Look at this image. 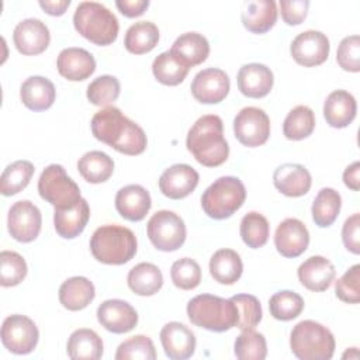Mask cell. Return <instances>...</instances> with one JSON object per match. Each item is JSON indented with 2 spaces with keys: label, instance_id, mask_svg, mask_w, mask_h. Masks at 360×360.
I'll list each match as a JSON object with an SVG mask.
<instances>
[{
  "label": "cell",
  "instance_id": "obj_5",
  "mask_svg": "<svg viewBox=\"0 0 360 360\" xmlns=\"http://www.w3.org/2000/svg\"><path fill=\"white\" fill-rule=\"evenodd\" d=\"M187 315L191 323L211 332H225L236 326L238 308L229 298L211 294H200L187 304Z\"/></svg>",
  "mask_w": 360,
  "mask_h": 360
},
{
  "label": "cell",
  "instance_id": "obj_17",
  "mask_svg": "<svg viewBox=\"0 0 360 360\" xmlns=\"http://www.w3.org/2000/svg\"><path fill=\"white\" fill-rule=\"evenodd\" d=\"M97 321L112 333H127L138 323L135 308L124 300H107L97 308Z\"/></svg>",
  "mask_w": 360,
  "mask_h": 360
},
{
  "label": "cell",
  "instance_id": "obj_37",
  "mask_svg": "<svg viewBox=\"0 0 360 360\" xmlns=\"http://www.w3.org/2000/svg\"><path fill=\"white\" fill-rule=\"evenodd\" d=\"M340 207H342V197L336 190L330 187L321 188L311 208L312 219L315 225H318L319 228L330 226L336 221L340 212Z\"/></svg>",
  "mask_w": 360,
  "mask_h": 360
},
{
  "label": "cell",
  "instance_id": "obj_42",
  "mask_svg": "<svg viewBox=\"0 0 360 360\" xmlns=\"http://www.w3.org/2000/svg\"><path fill=\"white\" fill-rule=\"evenodd\" d=\"M235 356L239 360H263L267 356L266 338L255 329H245L235 340Z\"/></svg>",
  "mask_w": 360,
  "mask_h": 360
},
{
  "label": "cell",
  "instance_id": "obj_36",
  "mask_svg": "<svg viewBox=\"0 0 360 360\" xmlns=\"http://www.w3.org/2000/svg\"><path fill=\"white\" fill-rule=\"evenodd\" d=\"M159 42V28L152 21H138L132 24L124 38L125 49L135 55L150 52Z\"/></svg>",
  "mask_w": 360,
  "mask_h": 360
},
{
  "label": "cell",
  "instance_id": "obj_26",
  "mask_svg": "<svg viewBox=\"0 0 360 360\" xmlns=\"http://www.w3.org/2000/svg\"><path fill=\"white\" fill-rule=\"evenodd\" d=\"M356 98L346 90L332 91L323 104V117L332 128L349 127L356 117Z\"/></svg>",
  "mask_w": 360,
  "mask_h": 360
},
{
  "label": "cell",
  "instance_id": "obj_18",
  "mask_svg": "<svg viewBox=\"0 0 360 360\" xmlns=\"http://www.w3.org/2000/svg\"><path fill=\"white\" fill-rule=\"evenodd\" d=\"M200 176L194 167L177 163L167 167L159 177V188L163 195L172 200H181L197 187Z\"/></svg>",
  "mask_w": 360,
  "mask_h": 360
},
{
  "label": "cell",
  "instance_id": "obj_33",
  "mask_svg": "<svg viewBox=\"0 0 360 360\" xmlns=\"http://www.w3.org/2000/svg\"><path fill=\"white\" fill-rule=\"evenodd\" d=\"M190 66L180 59L173 51H166L158 55L152 63V72L155 79L166 86L180 84L187 73Z\"/></svg>",
  "mask_w": 360,
  "mask_h": 360
},
{
  "label": "cell",
  "instance_id": "obj_30",
  "mask_svg": "<svg viewBox=\"0 0 360 360\" xmlns=\"http://www.w3.org/2000/svg\"><path fill=\"white\" fill-rule=\"evenodd\" d=\"M243 271V263L238 252L232 249H219L210 259V273L219 284H235Z\"/></svg>",
  "mask_w": 360,
  "mask_h": 360
},
{
  "label": "cell",
  "instance_id": "obj_20",
  "mask_svg": "<svg viewBox=\"0 0 360 360\" xmlns=\"http://www.w3.org/2000/svg\"><path fill=\"white\" fill-rule=\"evenodd\" d=\"M56 68L60 76L70 82H82L96 70L94 56L83 48H65L59 52Z\"/></svg>",
  "mask_w": 360,
  "mask_h": 360
},
{
  "label": "cell",
  "instance_id": "obj_24",
  "mask_svg": "<svg viewBox=\"0 0 360 360\" xmlns=\"http://www.w3.org/2000/svg\"><path fill=\"white\" fill-rule=\"evenodd\" d=\"M274 76L270 68L263 63H246L238 72V89L250 98L267 96L273 87Z\"/></svg>",
  "mask_w": 360,
  "mask_h": 360
},
{
  "label": "cell",
  "instance_id": "obj_43",
  "mask_svg": "<svg viewBox=\"0 0 360 360\" xmlns=\"http://www.w3.org/2000/svg\"><path fill=\"white\" fill-rule=\"evenodd\" d=\"M120 90H121V86L115 76L103 75L96 77L87 86L86 96L89 101L94 105L110 107V104H112L118 98Z\"/></svg>",
  "mask_w": 360,
  "mask_h": 360
},
{
  "label": "cell",
  "instance_id": "obj_29",
  "mask_svg": "<svg viewBox=\"0 0 360 360\" xmlns=\"http://www.w3.org/2000/svg\"><path fill=\"white\" fill-rule=\"evenodd\" d=\"M59 301L69 311L84 309L96 297L94 284L83 276H75L59 287Z\"/></svg>",
  "mask_w": 360,
  "mask_h": 360
},
{
  "label": "cell",
  "instance_id": "obj_49",
  "mask_svg": "<svg viewBox=\"0 0 360 360\" xmlns=\"http://www.w3.org/2000/svg\"><path fill=\"white\" fill-rule=\"evenodd\" d=\"M336 60L346 72L357 73L360 70V37L350 35L340 41L336 51Z\"/></svg>",
  "mask_w": 360,
  "mask_h": 360
},
{
  "label": "cell",
  "instance_id": "obj_12",
  "mask_svg": "<svg viewBox=\"0 0 360 360\" xmlns=\"http://www.w3.org/2000/svg\"><path fill=\"white\" fill-rule=\"evenodd\" d=\"M42 217L39 208L28 201L20 200L14 202L7 215L8 233L21 243H28L37 239L41 232Z\"/></svg>",
  "mask_w": 360,
  "mask_h": 360
},
{
  "label": "cell",
  "instance_id": "obj_13",
  "mask_svg": "<svg viewBox=\"0 0 360 360\" xmlns=\"http://www.w3.org/2000/svg\"><path fill=\"white\" fill-rule=\"evenodd\" d=\"M330 51V44L328 37L315 30H307L301 34H298L291 45H290V53L292 59L305 68H314L318 65H322Z\"/></svg>",
  "mask_w": 360,
  "mask_h": 360
},
{
  "label": "cell",
  "instance_id": "obj_38",
  "mask_svg": "<svg viewBox=\"0 0 360 360\" xmlns=\"http://www.w3.org/2000/svg\"><path fill=\"white\" fill-rule=\"evenodd\" d=\"M34 172L35 167L28 160H15L10 163L1 173L0 193L6 197L18 194L28 186Z\"/></svg>",
  "mask_w": 360,
  "mask_h": 360
},
{
  "label": "cell",
  "instance_id": "obj_34",
  "mask_svg": "<svg viewBox=\"0 0 360 360\" xmlns=\"http://www.w3.org/2000/svg\"><path fill=\"white\" fill-rule=\"evenodd\" d=\"M77 170L89 183H104L114 172V160L101 150H90L79 159Z\"/></svg>",
  "mask_w": 360,
  "mask_h": 360
},
{
  "label": "cell",
  "instance_id": "obj_16",
  "mask_svg": "<svg viewBox=\"0 0 360 360\" xmlns=\"http://www.w3.org/2000/svg\"><path fill=\"white\" fill-rule=\"evenodd\" d=\"M309 245V232L302 221L285 218L274 233V246L284 257H298Z\"/></svg>",
  "mask_w": 360,
  "mask_h": 360
},
{
  "label": "cell",
  "instance_id": "obj_35",
  "mask_svg": "<svg viewBox=\"0 0 360 360\" xmlns=\"http://www.w3.org/2000/svg\"><path fill=\"white\" fill-rule=\"evenodd\" d=\"M170 51L191 68L207 59L210 53V44L202 34L186 32L176 38Z\"/></svg>",
  "mask_w": 360,
  "mask_h": 360
},
{
  "label": "cell",
  "instance_id": "obj_32",
  "mask_svg": "<svg viewBox=\"0 0 360 360\" xmlns=\"http://www.w3.org/2000/svg\"><path fill=\"white\" fill-rule=\"evenodd\" d=\"M66 352L72 360H97L103 356V340L93 329H76L68 339Z\"/></svg>",
  "mask_w": 360,
  "mask_h": 360
},
{
  "label": "cell",
  "instance_id": "obj_55",
  "mask_svg": "<svg viewBox=\"0 0 360 360\" xmlns=\"http://www.w3.org/2000/svg\"><path fill=\"white\" fill-rule=\"evenodd\" d=\"M342 357H343V359H347V357H349V359H357V357H359V352H357L356 347H350V352L346 350Z\"/></svg>",
  "mask_w": 360,
  "mask_h": 360
},
{
  "label": "cell",
  "instance_id": "obj_28",
  "mask_svg": "<svg viewBox=\"0 0 360 360\" xmlns=\"http://www.w3.org/2000/svg\"><path fill=\"white\" fill-rule=\"evenodd\" d=\"M277 6L273 0L248 1L242 10V24L253 34H264L277 21Z\"/></svg>",
  "mask_w": 360,
  "mask_h": 360
},
{
  "label": "cell",
  "instance_id": "obj_9",
  "mask_svg": "<svg viewBox=\"0 0 360 360\" xmlns=\"http://www.w3.org/2000/svg\"><path fill=\"white\" fill-rule=\"evenodd\" d=\"M148 238L152 245L162 252H174L186 240L184 221L173 211L160 210L155 212L146 224Z\"/></svg>",
  "mask_w": 360,
  "mask_h": 360
},
{
  "label": "cell",
  "instance_id": "obj_19",
  "mask_svg": "<svg viewBox=\"0 0 360 360\" xmlns=\"http://www.w3.org/2000/svg\"><path fill=\"white\" fill-rule=\"evenodd\" d=\"M160 342L166 356L172 360H186L195 352V336L180 322H169L160 330Z\"/></svg>",
  "mask_w": 360,
  "mask_h": 360
},
{
  "label": "cell",
  "instance_id": "obj_10",
  "mask_svg": "<svg viewBox=\"0 0 360 360\" xmlns=\"http://www.w3.org/2000/svg\"><path fill=\"white\" fill-rule=\"evenodd\" d=\"M39 332L32 319L14 314L7 316L1 325L3 346L14 354H28L38 343Z\"/></svg>",
  "mask_w": 360,
  "mask_h": 360
},
{
  "label": "cell",
  "instance_id": "obj_31",
  "mask_svg": "<svg viewBox=\"0 0 360 360\" xmlns=\"http://www.w3.org/2000/svg\"><path fill=\"white\" fill-rule=\"evenodd\" d=\"M127 283L136 295L150 297L162 288L163 274L156 264L143 262L129 270Z\"/></svg>",
  "mask_w": 360,
  "mask_h": 360
},
{
  "label": "cell",
  "instance_id": "obj_53",
  "mask_svg": "<svg viewBox=\"0 0 360 360\" xmlns=\"http://www.w3.org/2000/svg\"><path fill=\"white\" fill-rule=\"evenodd\" d=\"M343 181L346 187H349L353 191H357L360 188V163L353 162L350 166L346 167L343 172Z\"/></svg>",
  "mask_w": 360,
  "mask_h": 360
},
{
  "label": "cell",
  "instance_id": "obj_50",
  "mask_svg": "<svg viewBox=\"0 0 360 360\" xmlns=\"http://www.w3.org/2000/svg\"><path fill=\"white\" fill-rule=\"evenodd\" d=\"M280 13L285 24L298 25L301 24L307 14L309 1L308 0H280Z\"/></svg>",
  "mask_w": 360,
  "mask_h": 360
},
{
  "label": "cell",
  "instance_id": "obj_6",
  "mask_svg": "<svg viewBox=\"0 0 360 360\" xmlns=\"http://www.w3.org/2000/svg\"><path fill=\"white\" fill-rule=\"evenodd\" d=\"M290 347L300 360H329L335 353V338L326 326L307 319L292 328Z\"/></svg>",
  "mask_w": 360,
  "mask_h": 360
},
{
  "label": "cell",
  "instance_id": "obj_23",
  "mask_svg": "<svg viewBox=\"0 0 360 360\" xmlns=\"http://www.w3.org/2000/svg\"><path fill=\"white\" fill-rule=\"evenodd\" d=\"M273 184L287 197H301L309 191L312 179L305 166L298 163H284L274 170Z\"/></svg>",
  "mask_w": 360,
  "mask_h": 360
},
{
  "label": "cell",
  "instance_id": "obj_15",
  "mask_svg": "<svg viewBox=\"0 0 360 360\" xmlns=\"http://www.w3.org/2000/svg\"><path fill=\"white\" fill-rule=\"evenodd\" d=\"M13 41L17 51L22 55H39L49 42L51 34L45 22L38 18H25L20 21L13 31Z\"/></svg>",
  "mask_w": 360,
  "mask_h": 360
},
{
  "label": "cell",
  "instance_id": "obj_8",
  "mask_svg": "<svg viewBox=\"0 0 360 360\" xmlns=\"http://www.w3.org/2000/svg\"><path fill=\"white\" fill-rule=\"evenodd\" d=\"M38 193L46 202L60 210L72 208L82 200L79 186L66 174L63 166L56 163L49 165L41 173Z\"/></svg>",
  "mask_w": 360,
  "mask_h": 360
},
{
  "label": "cell",
  "instance_id": "obj_41",
  "mask_svg": "<svg viewBox=\"0 0 360 360\" xmlns=\"http://www.w3.org/2000/svg\"><path fill=\"white\" fill-rule=\"evenodd\" d=\"M269 309L274 319L291 321L295 319L302 312L304 300L300 294L294 291L281 290L270 297Z\"/></svg>",
  "mask_w": 360,
  "mask_h": 360
},
{
  "label": "cell",
  "instance_id": "obj_44",
  "mask_svg": "<svg viewBox=\"0 0 360 360\" xmlns=\"http://www.w3.org/2000/svg\"><path fill=\"white\" fill-rule=\"evenodd\" d=\"M27 263L21 255L11 250L0 253V284L3 287H14L27 276Z\"/></svg>",
  "mask_w": 360,
  "mask_h": 360
},
{
  "label": "cell",
  "instance_id": "obj_47",
  "mask_svg": "<svg viewBox=\"0 0 360 360\" xmlns=\"http://www.w3.org/2000/svg\"><path fill=\"white\" fill-rule=\"evenodd\" d=\"M115 360H128V359H142V360H155L156 350L150 338L145 335H136L124 340L117 352Z\"/></svg>",
  "mask_w": 360,
  "mask_h": 360
},
{
  "label": "cell",
  "instance_id": "obj_14",
  "mask_svg": "<svg viewBox=\"0 0 360 360\" xmlns=\"http://www.w3.org/2000/svg\"><path fill=\"white\" fill-rule=\"evenodd\" d=\"M228 75L217 68H207L200 70L191 82L193 97L202 104H218L229 93Z\"/></svg>",
  "mask_w": 360,
  "mask_h": 360
},
{
  "label": "cell",
  "instance_id": "obj_4",
  "mask_svg": "<svg viewBox=\"0 0 360 360\" xmlns=\"http://www.w3.org/2000/svg\"><path fill=\"white\" fill-rule=\"evenodd\" d=\"M75 30L90 42L105 46L118 37V20L112 11L97 1H82L73 14Z\"/></svg>",
  "mask_w": 360,
  "mask_h": 360
},
{
  "label": "cell",
  "instance_id": "obj_3",
  "mask_svg": "<svg viewBox=\"0 0 360 360\" xmlns=\"http://www.w3.org/2000/svg\"><path fill=\"white\" fill-rule=\"evenodd\" d=\"M135 233L121 225H103L97 228L90 239L93 257L104 264H124L136 253Z\"/></svg>",
  "mask_w": 360,
  "mask_h": 360
},
{
  "label": "cell",
  "instance_id": "obj_2",
  "mask_svg": "<svg viewBox=\"0 0 360 360\" xmlns=\"http://www.w3.org/2000/svg\"><path fill=\"white\" fill-rule=\"evenodd\" d=\"M186 146L202 166L217 167L225 163L229 145L224 136L222 120L215 114L200 117L188 129Z\"/></svg>",
  "mask_w": 360,
  "mask_h": 360
},
{
  "label": "cell",
  "instance_id": "obj_22",
  "mask_svg": "<svg viewBox=\"0 0 360 360\" xmlns=\"http://www.w3.org/2000/svg\"><path fill=\"white\" fill-rule=\"evenodd\" d=\"M300 283L309 291H325L335 280L336 270L332 262L323 256H311L297 270Z\"/></svg>",
  "mask_w": 360,
  "mask_h": 360
},
{
  "label": "cell",
  "instance_id": "obj_7",
  "mask_svg": "<svg viewBox=\"0 0 360 360\" xmlns=\"http://www.w3.org/2000/svg\"><path fill=\"white\" fill-rule=\"evenodd\" d=\"M246 190L243 183L233 176H222L205 188L201 195V207L212 219L232 217L245 202Z\"/></svg>",
  "mask_w": 360,
  "mask_h": 360
},
{
  "label": "cell",
  "instance_id": "obj_11",
  "mask_svg": "<svg viewBox=\"0 0 360 360\" xmlns=\"http://www.w3.org/2000/svg\"><path fill=\"white\" fill-rule=\"evenodd\" d=\"M233 134L248 148L260 146L270 136V118L262 108L245 107L233 118Z\"/></svg>",
  "mask_w": 360,
  "mask_h": 360
},
{
  "label": "cell",
  "instance_id": "obj_25",
  "mask_svg": "<svg viewBox=\"0 0 360 360\" xmlns=\"http://www.w3.org/2000/svg\"><path fill=\"white\" fill-rule=\"evenodd\" d=\"M22 104L32 111H45L52 107L56 90L53 83L44 76H30L20 87Z\"/></svg>",
  "mask_w": 360,
  "mask_h": 360
},
{
  "label": "cell",
  "instance_id": "obj_39",
  "mask_svg": "<svg viewBox=\"0 0 360 360\" xmlns=\"http://www.w3.org/2000/svg\"><path fill=\"white\" fill-rule=\"evenodd\" d=\"M315 128L314 111L307 105L294 107L283 122V134L290 141H301L308 138Z\"/></svg>",
  "mask_w": 360,
  "mask_h": 360
},
{
  "label": "cell",
  "instance_id": "obj_27",
  "mask_svg": "<svg viewBox=\"0 0 360 360\" xmlns=\"http://www.w3.org/2000/svg\"><path fill=\"white\" fill-rule=\"evenodd\" d=\"M90 218V207L84 198H82L75 207L60 210L55 208L53 226L59 236L65 239H73L79 236Z\"/></svg>",
  "mask_w": 360,
  "mask_h": 360
},
{
  "label": "cell",
  "instance_id": "obj_1",
  "mask_svg": "<svg viewBox=\"0 0 360 360\" xmlns=\"http://www.w3.org/2000/svg\"><path fill=\"white\" fill-rule=\"evenodd\" d=\"M96 139L124 155H141L148 145L143 129L114 105L97 111L90 122Z\"/></svg>",
  "mask_w": 360,
  "mask_h": 360
},
{
  "label": "cell",
  "instance_id": "obj_54",
  "mask_svg": "<svg viewBox=\"0 0 360 360\" xmlns=\"http://www.w3.org/2000/svg\"><path fill=\"white\" fill-rule=\"evenodd\" d=\"M41 8H44L49 15H62L65 14L66 8L70 6V0H41Z\"/></svg>",
  "mask_w": 360,
  "mask_h": 360
},
{
  "label": "cell",
  "instance_id": "obj_46",
  "mask_svg": "<svg viewBox=\"0 0 360 360\" xmlns=\"http://www.w3.org/2000/svg\"><path fill=\"white\" fill-rule=\"evenodd\" d=\"M238 308L236 328L240 330L253 329L262 321V305L260 301L252 294H236L231 297Z\"/></svg>",
  "mask_w": 360,
  "mask_h": 360
},
{
  "label": "cell",
  "instance_id": "obj_40",
  "mask_svg": "<svg viewBox=\"0 0 360 360\" xmlns=\"http://www.w3.org/2000/svg\"><path fill=\"white\" fill-rule=\"evenodd\" d=\"M240 238L250 249H259L267 243L270 225L264 215L250 211L240 221Z\"/></svg>",
  "mask_w": 360,
  "mask_h": 360
},
{
  "label": "cell",
  "instance_id": "obj_21",
  "mask_svg": "<svg viewBox=\"0 0 360 360\" xmlns=\"http://www.w3.org/2000/svg\"><path fill=\"white\" fill-rule=\"evenodd\" d=\"M152 205L149 191L139 184H128L118 190L115 195V208L118 214L128 221H142Z\"/></svg>",
  "mask_w": 360,
  "mask_h": 360
},
{
  "label": "cell",
  "instance_id": "obj_45",
  "mask_svg": "<svg viewBox=\"0 0 360 360\" xmlns=\"http://www.w3.org/2000/svg\"><path fill=\"white\" fill-rule=\"evenodd\" d=\"M173 284L180 290H194L201 281V267L191 257L176 260L170 269Z\"/></svg>",
  "mask_w": 360,
  "mask_h": 360
},
{
  "label": "cell",
  "instance_id": "obj_48",
  "mask_svg": "<svg viewBox=\"0 0 360 360\" xmlns=\"http://www.w3.org/2000/svg\"><path fill=\"white\" fill-rule=\"evenodd\" d=\"M336 297L346 304L360 301V264L352 266L335 284Z\"/></svg>",
  "mask_w": 360,
  "mask_h": 360
},
{
  "label": "cell",
  "instance_id": "obj_51",
  "mask_svg": "<svg viewBox=\"0 0 360 360\" xmlns=\"http://www.w3.org/2000/svg\"><path fill=\"white\" fill-rule=\"evenodd\" d=\"M342 240L345 248L354 253H360V215L359 212L349 217L342 228Z\"/></svg>",
  "mask_w": 360,
  "mask_h": 360
},
{
  "label": "cell",
  "instance_id": "obj_52",
  "mask_svg": "<svg viewBox=\"0 0 360 360\" xmlns=\"http://www.w3.org/2000/svg\"><path fill=\"white\" fill-rule=\"evenodd\" d=\"M115 6L122 15L128 18H134V17L142 15L146 11V8L149 7V1L148 0H117Z\"/></svg>",
  "mask_w": 360,
  "mask_h": 360
}]
</instances>
